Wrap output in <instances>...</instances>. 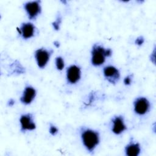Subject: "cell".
I'll return each instance as SVG.
<instances>
[{"mask_svg": "<svg viewBox=\"0 0 156 156\" xmlns=\"http://www.w3.org/2000/svg\"><path fill=\"white\" fill-rule=\"evenodd\" d=\"M112 53L110 49H105L101 45L94 44L91 50L92 65L96 66L102 65L105 60V57L110 56Z\"/></svg>", "mask_w": 156, "mask_h": 156, "instance_id": "7a4b0ae2", "label": "cell"}, {"mask_svg": "<svg viewBox=\"0 0 156 156\" xmlns=\"http://www.w3.org/2000/svg\"><path fill=\"white\" fill-rule=\"evenodd\" d=\"M135 112L139 115L146 114L150 108V102L147 99L144 97L136 98L133 102Z\"/></svg>", "mask_w": 156, "mask_h": 156, "instance_id": "3957f363", "label": "cell"}, {"mask_svg": "<svg viewBox=\"0 0 156 156\" xmlns=\"http://www.w3.org/2000/svg\"><path fill=\"white\" fill-rule=\"evenodd\" d=\"M81 71L80 68L75 65H71L66 70V79L69 83L74 84L77 83L80 79Z\"/></svg>", "mask_w": 156, "mask_h": 156, "instance_id": "8992f818", "label": "cell"}, {"mask_svg": "<svg viewBox=\"0 0 156 156\" xmlns=\"http://www.w3.org/2000/svg\"><path fill=\"white\" fill-rule=\"evenodd\" d=\"M24 7L30 19H35L41 12L40 1L27 2L24 4Z\"/></svg>", "mask_w": 156, "mask_h": 156, "instance_id": "277c9868", "label": "cell"}, {"mask_svg": "<svg viewBox=\"0 0 156 156\" xmlns=\"http://www.w3.org/2000/svg\"><path fill=\"white\" fill-rule=\"evenodd\" d=\"M19 32L24 39H29L34 36L35 27L30 23H25L22 24Z\"/></svg>", "mask_w": 156, "mask_h": 156, "instance_id": "8fae6325", "label": "cell"}, {"mask_svg": "<svg viewBox=\"0 0 156 156\" xmlns=\"http://www.w3.org/2000/svg\"><path fill=\"white\" fill-rule=\"evenodd\" d=\"M131 82H132V77L131 76H126L124 79V83L125 85H129L131 83Z\"/></svg>", "mask_w": 156, "mask_h": 156, "instance_id": "e0dca14e", "label": "cell"}, {"mask_svg": "<svg viewBox=\"0 0 156 156\" xmlns=\"http://www.w3.org/2000/svg\"><path fill=\"white\" fill-rule=\"evenodd\" d=\"M55 66L57 69L62 70L65 66L64 60L62 57H57L55 58Z\"/></svg>", "mask_w": 156, "mask_h": 156, "instance_id": "4fadbf2b", "label": "cell"}, {"mask_svg": "<svg viewBox=\"0 0 156 156\" xmlns=\"http://www.w3.org/2000/svg\"><path fill=\"white\" fill-rule=\"evenodd\" d=\"M58 130L57 127H55V126L52 125V124L50 126L49 132L52 135H55L58 133Z\"/></svg>", "mask_w": 156, "mask_h": 156, "instance_id": "5bb4252c", "label": "cell"}, {"mask_svg": "<svg viewBox=\"0 0 156 156\" xmlns=\"http://www.w3.org/2000/svg\"><path fill=\"white\" fill-rule=\"evenodd\" d=\"M112 132L116 134L119 135L127 129V127L124 123V118L121 116H116L112 119Z\"/></svg>", "mask_w": 156, "mask_h": 156, "instance_id": "9c48e42d", "label": "cell"}, {"mask_svg": "<svg viewBox=\"0 0 156 156\" xmlns=\"http://www.w3.org/2000/svg\"><path fill=\"white\" fill-rule=\"evenodd\" d=\"M135 43L136 44L139 45V46L143 44V43H144V38H143V37H141V36H140V37H137L136 38V40H135Z\"/></svg>", "mask_w": 156, "mask_h": 156, "instance_id": "2e32d148", "label": "cell"}, {"mask_svg": "<svg viewBox=\"0 0 156 156\" xmlns=\"http://www.w3.org/2000/svg\"><path fill=\"white\" fill-rule=\"evenodd\" d=\"M81 139L85 147L89 152H92L99 143V133L90 129H83L81 132Z\"/></svg>", "mask_w": 156, "mask_h": 156, "instance_id": "6da1fadb", "label": "cell"}, {"mask_svg": "<svg viewBox=\"0 0 156 156\" xmlns=\"http://www.w3.org/2000/svg\"><path fill=\"white\" fill-rule=\"evenodd\" d=\"M51 52L45 49H38L35 52V58L39 68H43L47 65Z\"/></svg>", "mask_w": 156, "mask_h": 156, "instance_id": "5b68a950", "label": "cell"}, {"mask_svg": "<svg viewBox=\"0 0 156 156\" xmlns=\"http://www.w3.org/2000/svg\"><path fill=\"white\" fill-rule=\"evenodd\" d=\"M60 22H61V18H60V17H58L57 18V20L52 23L53 27L55 30H58L59 29V26H60Z\"/></svg>", "mask_w": 156, "mask_h": 156, "instance_id": "9a60e30c", "label": "cell"}, {"mask_svg": "<svg viewBox=\"0 0 156 156\" xmlns=\"http://www.w3.org/2000/svg\"><path fill=\"white\" fill-rule=\"evenodd\" d=\"M141 151L140 146L137 143L130 142L125 147V153L127 156H137Z\"/></svg>", "mask_w": 156, "mask_h": 156, "instance_id": "7c38bea8", "label": "cell"}, {"mask_svg": "<svg viewBox=\"0 0 156 156\" xmlns=\"http://www.w3.org/2000/svg\"><path fill=\"white\" fill-rule=\"evenodd\" d=\"M21 131L33 130L36 128V126L33 120V117L30 113L24 114L20 118Z\"/></svg>", "mask_w": 156, "mask_h": 156, "instance_id": "ba28073f", "label": "cell"}, {"mask_svg": "<svg viewBox=\"0 0 156 156\" xmlns=\"http://www.w3.org/2000/svg\"><path fill=\"white\" fill-rule=\"evenodd\" d=\"M104 77L108 82L112 83H115L119 79V71L113 66H105L103 69Z\"/></svg>", "mask_w": 156, "mask_h": 156, "instance_id": "52a82bcc", "label": "cell"}, {"mask_svg": "<svg viewBox=\"0 0 156 156\" xmlns=\"http://www.w3.org/2000/svg\"><path fill=\"white\" fill-rule=\"evenodd\" d=\"M36 96V90L31 86L25 87L23 94L20 98L21 102L26 105L30 104Z\"/></svg>", "mask_w": 156, "mask_h": 156, "instance_id": "30bf717a", "label": "cell"}]
</instances>
